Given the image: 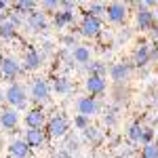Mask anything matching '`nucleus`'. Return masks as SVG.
I'll return each instance as SVG.
<instances>
[{
	"label": "nucleus",
	"instance_id": "ddd939ff",
	"mask_svg": "<svg viewBox=\"0 0 158 158\" xmlns=\"http://www.w3.org/2000/svg\"><path fill=\"white\" fill-rule=\"evenodd\" d=\"M137 27L139 30H150V27H154V11H150L146 6H141L139 2H137Z\"/></svg>",
	"mask_w": 158,
	"mask_h": 158
},
{
	"label": "nucleus",
	"instance_id": "aec40b11",
	"mask_svg": "<svg viewBox=\"0 0 158 158\" xmlns=\"http://www.w3.org/2000/svg\"><path fill=\"white\" fill-rule=\"evenodd\" d=\"M53 89H55V93H59V95H68V93H72V80L65 78V76H59V78H55Z\"/></svg>",
	"mask_w": 158,
	"mask_h": 158
},
{
	"label": "nucleus",
	"instance_id": "b1692460",
	"mask_svg": "<svg viewBox=\"0 0 158 158\" xmlns=\"http://www.w3.org/2000/svg\"><path fill=\"white\" fill-rule=\"evenodd\" d=\"M15 34H17V27H15L9 19L0 23V38H2V40H13Z\"/></svg>",
	"mask_w": 158,
	"mask_h": 158
},
{
	"label": "nucleus",
	"instance_id": "c9c22d12",
	"mask_svg": "<svg viewBox=\"0 0 158 158\" xmlns=\"http://www.w3.org/2000/svg\"><path fill=\"white\" fill-rule=\"evenodd\" d=\"M152 32H154V38H156V42H158V23H154V27H152Z\"/></svg>",
	"mask_w": 158,
	"mask_h": 158
},
{
	"label": "nucleus",
	"instance_id": "39448f33",
	"mask_svg": "<svg viewBox=\"0 0 158 158\" xmlns=\"http://www.w3.org/2000/svg\"><path fill=\"white\" fill-rule=\"evenodd\" d=\"M21 72H23V65L15 59V57H2V59H0V76H2V78L15 80Z\"/></svg>",
	"mask_w": 158,
	"mask_h": 158
},
{
	"label": "nucleus",
	"instance_id": "0eeeda50",
	"mask_svg": "<svg viewBox=\"0 0 158 158\" xmlns=\"http://www.w3.org/2000/svg\"><path fill=\"white\" fill-rule=\"evenodd\" d=\"M85 89L89 91L91 97L103 95L106 89H108V80H106V76H95V74H91V76H86V80H85Z\"/></svg>",
	"mask_w": 158,
	"mask_h": 158
},
{
	"label": "nucleus",
	"instance_id": "393cba45",
	"mask_svg": "<svg viewBox=\"0 0 158 158\" xmlns=\"http://www.w3.org/2000/svg\"><path fill=\"white\" fill-rule=\"evenodd\" d=\"M85 68L89 70V76H91V74H95V76H103V74L108 72V65L101 63V61H91V63H86Z\"/></svg>",
	"mask_w": 158,
	"mask_h": 158
},
{
	"label": "nucleus",
	"instance_id": "4c0bfd02",
	"mask_svg": "<svg viewBox=\"0 0 158 158\" xmlns=\"http://www.w3.org/2000/svg\"><path fill=\"white\" fill-rule=\"evenodd\" d=\"M156 143H158V131H156Z\"/></svg>",
	"mask_w": 158,
	"mask_h": 158
},
{
	"label": "nucleus",
	"instance_id": "f257e3e1",
	"mask_svg": "<svg viewBox=\"0 0 158 158\" xmlns=\"http://www.w3.org/2000/svg\"><path fill=\"white\" fill-rule=\"evenodd\" d=\"M4 97H6V101H9L15 110H25L27 108V91H25V86L19 85V82L9 85V89L4 91Z\"/></svg>",
	"mask_w": 158,
	"mask_h": 158
},
{
	"label": "nucleus",
	"instance_id": "bb28decb",
	"mask_svg": "<svg viewBox=\"0 0 158 158\" xmlns=\"http://www.w3.org/2000/svg\"><path fill=\"white\" fill-rule=\"evenodd\" d=\"M101 13H106V4H101V2H91L86 6V15H91V17H99Z\"/></svg>",
	"mask_w": 158,
	"mask_h": 158
},
{
	"label": "nucleus",
	"instance_id": "9d476101",
	"mask_svg": "<svg viewBox=\"0 0 158 158\" xmlns=\"http://www.w3.org/2000/svg\"><path fill=\"white\" fill-rule=\"evenodd\" d=\"M23 122L27 129H44L47 127V116L40 108H34L23 116Z\"/></svg>",
	"mask_w": 158,
	"mask_h": 158
},
{
	"label": "nucleus",
	"instance_id": "f704fd0d",
	"mask_svg": "<svg viewBox=\"0 0 158 158\" xmlns=\"http://www.w3.org/2000/svg\"><path fill=\"white\" fill-rule=\"evenodd\" d=\"M0 11H9V2H4V0H0Z\"/></svg>",
	"mask_w": 158,
	"mask_h": 158
},
{
	"label": "nucleus",
	"instance_id": "72a5a7b5",
	"mask_svg": "<svg viewBox=\"0 0 158 158\" xmlns=\"http://www.w3.org/2000/svg\"><path fill=\"white\" fill-rule=\"evenodd\" d=\"M63 42H65V44H74V47H76V38H74V36H65V38H63Z\"/></svg>",
	"mask_w": 158,
	"mask_h": 158
},
{
	"label": "nucleus",
	"instance_id": "412c9836",
	"mask_svg": "<svg viewBox=\"0 0 158 158\" xmlns=\"http://www.w3.org/2000/svg\"><path fill=\"white\" fill-rule=\"evenodd\" d=\"M141 135H143V127L139 122H133L129 129H127V139L131 143H141Z\"/></svg>",
	"mask_w": 158,
	"mask_h": 158
},
{
	"label": "nucleus",
	"instance_id": "4468645a",
	"mask_svg": "<svg viewBox=\"0 0 158 158\" xmlns=\"http://www.w3.org/2000/svg\"><path fill=\"white\" fill-rule=\"evenodd\" d=\"M19 124V114H17V110L15 108H4L0 110V127L2 129H6V131H11Z\"/></svg>",
	"mask_w": 158,
	"mask_h": 158
},
{
	"label": "nucleus",
	"instance_id": "a211bd4d",
	"mask_svg": "<svg viewBox=\"0 0 158 158\" xmlns=\"http://www.w3.org/2000/svg\"><path fill=\"white\" fill-rule=\"evenodd\" d=\"M148 63H150V47H148V44H139L133 53V65L146 68Z\"/></svg>",
	"mask_w": 158,
	"mask_h": 158
},
{
	"label": "nucleus",
	"instance_id": "423d86ee",
	"mask_svg": "<svg viewBox=\"0 0 158 158\" xmlns=\"http://www.w3.org/2000/svg\"><path fill=\"white\" fill-rule=\"evenodd\" d=\"M108 72H110V78H112L116 85H124V82L129 80L131 72H133V65H131V63H124V61H120V63H114Z\"/></svg>",
	"mask_w": 158,
	"mask_h": 158
},
{
	"label": "nucleus",
	"instance_id": "1a4fd4ad",
	"mask_svg": "<svg viewBox=\"0 0 158 158\" xmlns=\"http://www.w3.org/2000/svg\"><path fill=\"white\" fill-rule=\"evenodd\" d=\"M127 4H122V2H110L108 6H106V15H108V21L112 23H124V19H127Z\"/></svg>",
	"mask_w": 158,
	"mask_h": 158
},
{
	"label": "nucleus",
	"instance_id": "20e7f679",
	"mask_svg": "<svg viewBox=\"0 0 158 158\" xmlns=\"http://www.w3.org/2000/svg\"><path fill=\"white\" fill-rule=\"evenodd\" d=\"M101 30H103L101 19L99 17H91V15H85L82 21H80V27H78V32L85 38H97L101 34Z\"/></svg>",
	"mask_w": 158,
	"mask_h": 158
},
{
	"label": "nucleus",
	"instance_id": "f8f14e48",
	"mask_svg": "<svg viewBox=\"0 0 158 158\" xmlns=\"http://www.w3.org/2000/svg\"><path fill=\"white\" fill-rule=\"evenodd\" d=\"M23 139L32 150H38V148L44 146V141H47V131H42V129H27Z\"/></svg>",
	"mask_w": 158,
	"mask_h": 158
},
{
	"label": "nucleus",
	"instance_id": "2eb2a0df",
	"mask_svg": "<svg viewBox=\"0 0 158 158\" xmlns=\"http://www.w3.org/2000/svg\"><path fill=\"white\" fill-rule=\"evenodd\" d=\"M9 154H11V158H30L32 148L25 143V139H15L9 146Z\"/></svg>",
	"mask_w": 158,
	"mask_h": 158
},
{
	"label": "nucleus",
	"instance_id": "c85d7f7f",
	"mask_svg": "<svg viewBox=\"0 0 158 158\" xmlns=\"http://www.w3.org/2000/svg\"><path fill=\"white\" fill-rule=\"evenodd\" d=\"M74 127L80 129V131H85L86 127H91V118H86V116H80V114H78V116L74 118Z\"/></svg>",
	"mask_w": 158,
	"mask_h": 158
},
{
	"label": "nucleus",
	"instance_id": "4be33fe9",
	"mask_svg": "<svg viewBox=\"0 0 158 158\" xmlns=\"http://www.w3.org/2000/svg\"><path fill=\"white\" fill-rule=\"evenodd\" d=\"M13 6H15V11L21 13V15H23V13H27V15H30V13L38 11V2H34V0H17Z\"/></svg>",
	"mask_w": 158,
	"mask_h": 158
},
{
	"label": "nucleus",
	"instance_id": "9b49d317",
	"mask_svg": "<svg viewBox=\"0 0 158 158\" xmlns=\"http://www.w3.org/2000/svg\"><path fill=\"white\" fill-rule=\"evenodd\" d=\"M25 23H27V27L32 30V32H42V30H47L49 27V21H47V13L42 11H34L27 15V19H25Z\"/></svg>",
	"mask_w": 158,
	"mask_h": 158
},
{
	"label": "nucleus",
	"instance_id": "dca6fc26",
	"mask_svg": "<svg viewBox=\"0 0 158 158\" xmlns=\"http://www.w3.org/2000/svg\"><path fill=\"white\" fill-rule=\"evenodd\" d=\"M42 61H44V57H42L38 51L27 49V51H25V55H23V70L34 72V70H38V68L42 65Z\"/></svg>",
	"mask_w": 158,
	"mask_h": 158
},
{
	"label": "nucleus",
	"instance_id": "f03ea898",
	"mask_svg": "<svg viewBox=\"0 0 158 158\" xmlns=\"http://www.w3.org/2000/svg\"><path fill=\"white\" fill-rule=\"evenodd\" d=\"M70 131V120L63 116V114H55L47 120V135L53 137V139H61L65 137Z\"/></svg>",
	"mask_w": 158,
	"mask_h": 158
},
{
	"label": "nucleus",
	"instance_id": "7c9ffc66",
	"mask_svg": "<svg viewBox=\"0 0 158 158\" xmlns=\"http://www.w3.org/2000/svg\"><path fill=\"white\" fill-rule=\"evenodd\" d=\"M42 9H49V11H57V9H59V2H57V0H44V2H42Z\"/></svg>",
	"mask_w": 158,
	"mask_h": 158
},
{
	"label": "nucleus",
	"instance_id": "a878e982",
	"mask_svg": "<svg viewBox=\"0 0 158 158\" xmlns=\"http://www.w3.org/2000/svg\"><path fill=\"white\" fill-rule=\"evenodd\" d=\"M141 158H158V143H148L141 148Z\"/></svg>",
	"mask_w": 158,
	"mask_h": 158
},
{
	"label": "nucleus",
	"instance_id": "f3484780",
	"mask_svg": "<svg viewBox=\"0 0 158 158\" xmlns=\"http://www.w3.org/2000/svg\"><path fill=\"white\" fill-rule=\"evenodd\" d=\"M72 61L74 63H80V65L91 63V49L85 47V44H76L72 49Z\"/></svg>",
	"mask_w": 158,
	"mask_h": 158
},
{
	"label": "nucleus",
	"instance_id": "c756f323",
	"mask_svg": "<svg viewBox=\"0 0 158 158\" xmlns=\"http://www.w3.org/2000/svg\"><path fill=\"white\" fill-rule=\"evenodd\" d=\"M9 21L17 27V25L23 23V15H21V13H17V11H11V13H9Z\"/></svg>",
	"mask_w": 158,
	"mask_h": 158
},
{
	"label": "nucleus",
	"instance_id": "473e14b6",
	"mask_svg": "<svg viewBox=\"0 0 158 158\" xmlns=\"http://www.w3.org/2000/svg\"><path fill=\"white\" fill-rule=\"evenodd\" d=\"M59 6H63V11H72L74 6H76V2H72V0H63V2H59Z\"/></svg>",
	"mask_w": 158,
	"mask_h": 158
},
{
	"label": "nucleus",
	"instance_id": "5701e85b",
	"mask_svg": "<svg viewBox=\"0 0 158 158\" xmlns=\"http://www.w3.org/2000/svg\"><path fill=\"white\" fill-rule=\"evenodd\" d=\"M82 133H85V139L89 141V143H93V146L101 143V139H103V133L99 131L97 127H86Z\"/></svg>",
	"mask_w": 158,
	"mask_h": 158
},
{
	"label": "nucleus",
	"instance_id": "6e6552de",
	"mask_svg": "<svg viewBox=\"0 0 158 158\" xmlns=\"http://www.w3.org/2000/svg\"><path fill=\"white\" fill-rule=\"evenodd\" d=\"M76 110H78V114L80 116H86V118H91V116H95L99 112V101L97 97H80L76 101Z\"/></svg>",
	"mask_w": 158,
	"mask_h": 158
},
{
	"label": "nucleus",
	"instance_id": "2f4dec72",
	"mask_svg": "<svg viewBox=\"0 0 158 158\" xmlns=\"http://www.w3.org/2000/svg\"><path fill=\"white\" fill-rule=\"evenodd\" d=\"M116 120H118V118H116V114H114V112H110L108 116H106V124H108V127H114Z\"/></svg>",
	"mask_w": 158,
	"mask_h": 158
},
{
	"label": "nucleus",
	"instance_id": "6ab92c4d",
	"mask_svg": "<svg viewBox=\"0 0 158 158\" xmlns=\"http://www.w3.org/2000/svg\"><path fill=\"white\" fill-rule=\"evenodd\" d=\"M74 11H57L55 13V17H53V23L57 25V30H61V27H65V25L74 23Z\"/></svg>",
	"mask_w": 158,
	"mask_h": 158
},
{
	"label": "nucleus",
	"instance_id": "7ed1b4c3",
	"mask_svg": "<svg viewBox=\"0 0 158 158\" xmlns=\"http://www.w3.org/2000/svg\"><path fill=\"white\" fill-rule=\"evenodd\" d=\"M30 97L36 103H47L51 99V86L44 78H34L32 86H30Z\"/></svg>",
	"mask_w": 158,
	"mask_h": 158
},
{
	"label": "nucleus",
	"instance_id": "cd10ccee",
	"mask_svg": "<svg viewBox=\"0 0 158 158\" xmlns=\"http://www.w3.org/2000/svg\"><path fill=\"white\" fill-rule=\"evenodd\" d=\"M156 139V131L150 129V127H143V135H141V146H148V143H154Z\"/></svg>",
	"mask_w": 158,
	"mask_h": 158
},
{
	"label": "nucleus",
	"instance_id": "e433bc0d",
	"mask_svg": "<svg viewBox=\"0 0 158 158\" xmlns=\"http://www.w3.org/2000/svg\"><path fill=\"white\" fill-rule=\"evenodd\" d=\"M154 17H158V6H156V11H154Z\"/></svg>",
	"mask_w": 158,
	"mask_h": 158
}]
</instances>
